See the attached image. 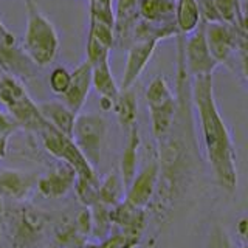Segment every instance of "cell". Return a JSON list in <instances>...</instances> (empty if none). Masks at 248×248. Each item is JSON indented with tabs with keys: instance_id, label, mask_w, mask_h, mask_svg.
I'll return each instance as SVG.
<instances>
[{
	"instance_id": "obj_12",
	"label": "cell",
	"mask_w": 248,
	"mask_h": 248,
	"mask_svg": "<svg viewBox=\"0 0 248 248\" xmlns=\"http://www.w3.org/2000/svg\"><path fill=\"white\" fill-rule=\"evenodd\" d=\"M155 46H157V41H137L129 45L127 62H126V68H124L120 90L132 89V85L135 84L140 75L143 73L147 62L151 61L155 51Z\"/></svg>"
},
{
	"instance_id": "obj_15",
	"label": "cell",
	"mask_w": 248,
	"mask_h": 248,
	"mask_svg": "<svg viewBox=\"0 0 248 248\" xmlns=\"http://www.w3.org/2000/svg\"><path fill=\"white\" fill-rule=\"evenodd\" d=\"M140 3L141 0H118L113 23L115 41L118 44H132V34L140 16Z\"/></svg>"
},
{
	"instance_id": "obj_9",
	"label": "cell",
	"mask_w": 248,
	"mask_h": 248,
	"mask_svg": "<svg viewBox=\"0 0 248 248\" xmlns=\"http://www.w3.org/2000/svg\"><path fill=\"white\" fill-rule=\"evenodd\" d=\"M188 45H186V65L189 73L194 76L199 75H213V70L219 65L213 58L211 51L208 48L206 37H205V23L200 22L199 27L192 31Z\"/></svg>"
},
{
	"instance_id": "obj_6",
	"label": "cell",
	"mask_w": 248,
	"mask_h": 248,
	"mask_svg": "<svg viewBox=\"0 0 248 248\" xmlns=\"http://www.w3.org/2000/svg\"><path fill=\"white\" fill-rule=\"evenodd\" d=\"M146 99L149 104L154 135L157 140H161L170 132L177 110L174 95L165 78H154L146 90Z\"/></svg>"
},
{
	"instance_id": "obj_35",
	"label": "cell",
	"mask_w": 248,
	"mask_h": 248,
	"mask_svg": "<svg viewBox=\"0 0 248 248\" xmlns=\"http://www.w3.org/2000/svg\"><path fill=\"white\" fill-rule=\"evenodd\" d=\"M2 216H3V208H2V200H0V230H2Z\"/></svg>"
},
{
	"instance_id": "obj_4",
	"label": "cell",
	"mask_w": 248,
	"mask_h": 248,
	"mask_svg": "<svg viewBox=\"0 0 248 248\" xmlns=\"http://www.w3.org/2000/svg\"><path fill=\"white\" fill-rule=\"evenodd\" d=\"M41 137L45 149L48 151L53 157L59 158L61 161L72 166L76 172V180L79 182H96L95 169L84 157L79 147L75 144L72 137L64 135L58 129H54L46 123V126L41 130Z\"/></svg>"
},
{
	"instance_id": "obj_28",
	"label": "cell",
	"mask_w": 248,
	"mask_h": 248,
	"mask_svg": "<svg viewBox=\"0 0 248 248\" xmlns=\"http://www.w3.org/2000/svg\"><path fill=\"white\" fill-rule=\"evenodd\" d=\"M206 248H234L231 237L220 225H213L206 237Z\"/></svg>"
},
{
	"instance_id": "obj_20",
	"label": "cell",
	"mask_w": 248,
	"mask_h": 248,
	"mask_svg": "<svg viewBox=\"0 0 248 248\" xmlns=\"http://www.w3.org/2000/svg\"><path fill=\"white\" fill-rule=\"evenodd\" d=\"M138 146H140V134H138V127L137 124L129 129V138H127V144L126 149L123 152V158H121V180L124 183V188H129L130 182L134 180V177L137 175V152H138Z\"/></svg>"
},
{
	"instance_id": "obj_31",
	"label": "cell",
	"mask_w": 248,
	"mask_h": 248,
	"mask_svg": "<svg viewBox=\"0 0 248 248\" xmlns=\"http://www.w3.org/2000/svg\"><path fill=\"white\" fill-rule=\"evenodd\" d=\"M197 5H199V11H200V20L203 23L222 22L213 0H197Z\"/></svg>"
},
{
	"instance_id": "obj_23",
	"label": "cell",
	"mask_w": 248,
	"mask_h": 248,
	"mask_svg": "<svg viewBox=\"0 0 248 248\" xmlns=\"http://www.w3.org/2000/svg\"><path fill=\"white\" fill-rule=\"evenodd\" d=\"M124 192H126V188H124L121 175H118V172H110L103 182L98 183L96 199L103 205L112 208L123 202Z\"/></svg>"
},
{
	"instance_id": "obj_5",
	"label": "cell",
	"mask_w": 248,
	"mask_h": 248,
	"mask_svg": "<svg viewBox=\"0 0 248 248\" xmlns=\"http://www.w3.org/2000/svg\"><path fill=\"white\" fill-rule=\"evenodd\" d=\"M11 248H34L48 223V217L41 209L31 205H19L11 213Z\"/></svg>"
},
{
	"instance_id": "obj_3",
	"label": "cell",
	"mask_w": 248,
	"mask_h": 248,
	"mask_svg": "<svg viewBox=\"0 0 248 248\" xmlns=\"http://www.w3.org/2000/svg\"><path fill=\"white\" fill-rule=\"evenodd\" d=\"M0 101L8 108L13 121L17 126L34 132H41L46 126V121L39 112L37 104H34L25 87L11 75H3V81L0 85Z\"/></svg>"
},
{
	"instance_id": "obj_25",
	"label": "cell",
	"mask_w": 248,
	"mask_h": 248,
	"mask_svg": "<svg viewBox=\"0 0 248 248\" xmlns=\"http://www.w3.org/2000/svg\"><path fill=\"white\" fill-rule=\"evenodd\" d=\"M217 13H219L222 22L239 28L240 31L245 30V8L240 0H213Z\"/></svg>"
},
{
	"instance_id": "obj_30",
	"label": "cell",
	"mask_w": 248,
	"mask_h": 248,
	"mask_svg": "<svg viewBox=\"0 0 248 248\" xmlns=\"http://www.w3.org/2000/svg\"><path fill=\"white\" fill-rule=\"evenodd\" d=\"M70 76L72 73H68V70L64 67H56L50 75V87L56 95H62L70 84Z\"/></svg>"
},
{
	"instance_id": "obj_33",
	"label": "cell",
	"mask_w": 248,
	"mask_h": 248,
	"mask_svg": "<svg viewBox=\"0 0 248 248\" xmlns=\"http://www.w3.org/2000/svg\"><path fill=\"white\" fill-rule=\"evenodd\" d=\"M237 232L240 239H242V242H245V237H247V219L244 217V219H240L239 225H237Z\"/></svg>"
},
{
	"instance_id": "obj_13",
	"label": "cell",
	"mask_w": 248,
	"mask_h": 248,
	"mask_svg": "<svg viewBox=\"0 0 248 248\" xmlns=\"http://www.w3.org/2000/svg\"><path fill=\"white\" fill-rule=\"evenodd\" d=\"M92 87V64L89 61H84L70 76V84L67 90L62 93L64 104L73 113H79L85 99L89 96V92Z\"/></svg>"
},
{
	"instance_id": "obj_32",
	"label": "cell",
	"mask_w": 248,
	"mask_h": 248,
	"mask_svg": "<svg viewBox=\"0 0 248 248\" xmlns=\"http://www.w3.org/2000/svg\"><path fill=\"white\" fill-rule=\"evenodd\" d=\"M17 127L19 126L11 118H8L6 115H3L2 112H0V137H2V135H8V137H10Z\"/></svg>"
},
{
	"instance_id": "obj_17",
	"label": "cell",
	"mask_w": 248,
	"mask_h": 248,
	"mask_svg": "<svg viewBox=\"0 0 248 248\" xmlns=\"http://www.w3.org/2000/svg\"><path fill=\"white\" fill-rule=\"evenodd\" d=\"M34 185V177L19 170H0V197L25 200Z\"/></svg>"
},
{
	"instance_id": "obj_27",
	"label": "cell",
	"mask_w": 248,
	"mask_h": 248,
	"mask_svg": "<svg viewBox=\"0 0 248 248\" xmlns=\"http://www.w3.org/2000/svg\"><path fill=\"white\" fill-rule=\"evenodd\" d=\"M140 240H141V236L127 234V232L121 231L118 234L104 237V242L98 248H135L140 244Z\"/></svg>"
},
{
	"instance_id": "obj_10",
	"label": "cell",
	"mask_w": 248,
	"mask_h": 248,
	"mask_svg": "<svg viewBox=\"0 0 248 248\" xmlns=\"http://www.w3.org/2000/svg\"><path fill=\"white\" fill-rule=\"evenodd\" d=\"M31 62L16 45V37L0 20V70L11 76H31Z\"/></svg>"
},
{
	"instance_id": "obj_24",
	"label": "cell",
	"mask_w": 248,
	"mask_h": 248,
	"mask_svg": "<svg viewBox=\"0 0 248 248\" xmlns=\"http://www.w3.org/2000/svg\"><path fill=\"white\" fill-rule=\"evenodd\" d=\"M113 110L118 116V121L123 129H130L135 126L137 120V98L134 95L132 89L127 90H120V96L115 101Z\"/></svg>"
},
{
	"instance_id": "obj_7",
	"label": "cell",
	"mask_w": 248,
	"mask_h": 248,
	"mask_svg": "<svg viewBox=\"0 0 248 248\" xmlns=\"http://www.w3.org/2000/svg\"><path fill=\"white\" fill-rule=\"evenodd\" d=\"M106 121L103 116L96 113L76 115L72 140L79 147V151L87 161L95 168L101 160V149L106 138Z\"/></svg>"
},
{
	"instance_id": "obj_14",
	"label": "cell",
	"mask_w": 248,
	"mask_h": 248,
	"mask_svg": "<svg viewBox=\"0 0 248 248\" xmlns=\"http://www.w3.org/2000/svg\"><path fill=\"white\" fill-rule=\"evenodd\" d=\"M76 182V172L72 166L62 161L54 166L42 178L37 180V189L46 199H59L73 188Z\"/></svg>"
},
{
	"instance_id": "obj_16",
	"label": "cell",
	"mask_w": 248,
	"mask_h": 248,
	"mask_svg": "<svg viewBox=\"0 0 248 248\" xmlns=\"http://www.w3.org/2000/svg\"><path fill=\"white\" fill-rule=\"evenodd\" d=\"M110 222L115 223L123 232L141 236L146 223L144 208H137L126 200L120 202L110 209Z\"/></svg>"
},
{
	"instance_id": "obj_21",
	"label": "cell",
	"mask_w": 248,
	"mask_h": 248,
	"mask_svg": "<svg viewBox=\"0 0 248 248\" xmlns=\"http://www.w3.org/2000/svg\"><path fill=\"white\" fill-rule=\"evenodd\" d=\"M175 25L177 31L183 34H189L199 27L200 11L197 0H177L175 5Z\"/></svg>"
},
{
	"instance_id": "obj_1",
	"label": "cell",
	"mask_w": 248,
	"mask_h": 248,
	"mask_svg": "<svg viewBox=\"0 0 248 248\" xmlns=\"http://www.w3.org/2000/svg\"><path fill=\"white\" fill-rule=\"evenodd\" d=\"M192 96L200 116L208 163L220 188L232 192L237 186L236 151L230 132L217 110L211 75L194 76Z\"/></svg>"
},
{
	"instance_id": "obj_22",
	"label": "cell",
	"mask_w": 248,
	"mask_h": 248,
	"mask_svg": "<svg viewBox=\"0 0 248 248\" xmlns=\"http://www.w3.org/2000/svg\"><path fill=\"white\" fill-rule=\"evenodd\" d=\"M177 0H141L140 16L149 22H170L175 14Z\"/></svg>"
},
{
	"instance_id": "obj_36",
	"label": "cell",
	"mask_w": 248,
	"mask_h": 248,
	"mask_svg": "<svg viewBox=\"0 0 248 248\" xmlns=\"http://www.w3.org/2000/svg\"><path fill=\"white\" fill-rule=\"evenodd\" d=\"M81 248H98V247H96V245H89V244H87V245H84V244H82Z\"/></svg>"
},
{
	"instance_id": "obj_37",
	"label": "cell",
	"mask_w": 248,
	"mask_h": 248,
	"mask_svg": "<svg viewBox=\"0 0 248 248\" xmlns=\"http://www.w3.org/2000/svg\"><path fill=\"white\" fill-rule=\"evenodd\" d=\"M3 75H5L3 72H0V85H2V81H3Z\"/></svg>"
},
{
	"instance_id": "obj_19",
	"label": "cell",
	"mask_w": 248,
	"mask_h": 248,
	"mask_svg": "<svg viewBox=\"0 0 248 248\" xmlns=\"http://www.w3.org/2000/svg\"><path fill=\"white\" fill-rule=\"evenodd\" d=\"M92 85L96 89V92L101 96L112 99L113 104H115V101L118 99L120 87L116 85L113 76H112L108 59H104V61L98 62V64L92 65Z\"/></svg>"
},
{
	"instance_id": "obj_11",
	"label": "cell",
	"mask_w": 248,
	"mask_h": 248,
	"mask_svg": "<svg viewBox=\"0 0 248 248\" xmlns=\"http://www.w3.org/2000/svg\"><path fill=\"white\" fill-rule=\"evenodd\" d=\"M160 177V166L157 161L147 165L141 172L134 177L129 188L126 189V202L137 208L149 206L151 200L155 194Z\"/></svg>"
},
{
	"instance_id": "obj_8",
	"label": "cell",
	"mask_w": 248,
	"mask_h": 248,
	"mask_svg": "<svg viewBox=\"0 0 248 248\" xmlns=\"http://www.w3.org/2000/svg\"><path fill=\"white\" fill-rule=\"evenodd\" d=\"M247 31L225 22L205 23V37L208 48L217 64H225L237 51H245L247 45Z\"/></svg>"
},
{
	"instance_id": "obj_29",
	"label": "cell",
	"mask_w": 248,
	"mask_h": 248,
	"mask_svg": "<svg viewBox=\"0 0 248 248\" xmlns=\"http://www.w3.org/2000/svg\"><path fill=\"white\" fill-rule=\"evenodd\" d=\"M108 48L107 45H104L103 42H99L96 37H93L89 34V39H87V61L90 62L92 65L98 64V62L104 61V59H108Z\"/></svg>"
},
{
	"instance_id": "obj_34",
	"label": "cell",
	"mask_w": 248,
	"mask_h": 248,
	"mask_svg": "<svg viewBox=\"0 0 248 248\" xmlns=\"http://www.w3.org/2000/svg\"><path fill=\"white\" fill-rule=\"evenodd\" d=\"M99 106H101V108L103 110H112L113 108V101L112 99H108V98H106V96H101L99 98Z\"/></svg>"
},
{
	"instance_id": "obj_26",
	"label": "cell",
	"mask_w": 248,
	"mask_h": 248,
	"mask_svg": "<svg viewBox=\"0 0 248 248\" xmlns=\"http://www.w3.org/2000/svg\"><path fill=\"white\" fill-rule=\"evenodd\" d=\"M90 20L113 27L115 23L113 0H90Z\"/></svg>"
},
{
	"instance_id": "obj_2",
	"label": "cell",
	"mask_w": 248,
	"mask_h": 248,
	"mask_svg": "<svg viewBox=\"0 0 248 248\" xmlns=\"http://www.w3.org/2000/svg\"><path fill=\"white\" fill-rule=\"evenodd\" d=\"M27 30L22 51L37 67L50 65L59 50V37L53 23L37 10L33 0H25Z\"/></svg>"
},
{
	"instance_id": "obj_18",
	"label": "cell",
	"mask_w": 248,
	"mask_h": 248,
	"mask_svg": "<svg viewBox=\"0 0 248 248\" xmlns=\"http://www.w3.org/2000/svg\"><path fill=\"white\" fill-rule=\"evenodd\" d=\"M39 112L44 116V120L53 126L54 129H58L67 137H72L73 132V124L76 113H73L70 108L59 101H46V103L39 104Z\"/></svg>"
}]
</instances>
